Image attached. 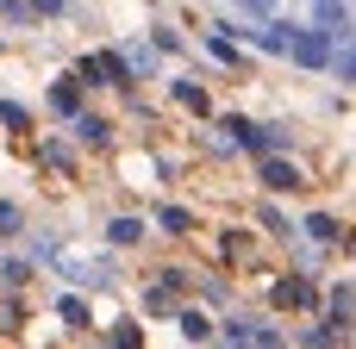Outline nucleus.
Instances as JSON below:
<instances>
[{"label": "nucleus", "mask_w": 356, "mask_h": 349, "mask_svg": "<svg viewBox=\"0 0 356 349\" xmlns=\"http://www.w3.org/2000/svg\"><path fill=\"white\" fill-rule=\"evenodd\" d=\"M257 175H263L269 194H294V187H307V175H300L288 156H257Z\"/></svg>", "instance_id": "obj_2"}, {"label": "nucleus", "mask_w": 356, "mask_h": 349, "mask_svg": "<svg viewBox=\"0 0 356 349\" xmlns=\"http://www.w3.org/2000/svg\"><path fill=\"white\" fill-rule=\"evenodd\" d=\"M19 225H25V212L13 200H0V237H19Z\"/></svg>", "instance_id": "obj_18"}, {"label": "nucleus", "mask_w": 356, "mask_h": 349, "mask_svg": "<svg viewBox=\"0 0 356 349\" xmlns=\"http://www.w3.org/2000/svg\"><path fill=\"white\" fill-rule=\"evenodd\" d=\"M207 50H213V56H219V62H238V44H232V37H225V25H219V31H213V37H207Z\"/></svg>", "instance_id": "obj_16"}, {"label": "nucleus", "mask_w": 356, "mask_h": 349, "mask_svg": "<svg viewBox=\"0 0 356 349\" xmlns=\"http://www.w3.org/2000/svg\"><path fill=\"white\" fill-rule=\"evenodd\" d=\"M69 131H75V144H106V137H113V125H106L100 112H88V106L69 119Z\"/></svg>", "instance_id": "obj_7"}, {"label": "nucleus", "mask_w": 356, "mask_h": 349, "mask_svg": "<svg viewBox=\"0 0 356 349\" xmlns=\"http://www.w3.org/2000/svg\"><path fill=\"white\" fill-rule=\"evenodd\" d=\"M275 306H294V312H307V306H319V287H313L307 275H294V281H282V287H275Z\"/></svg>", "instance_id": "obj_6"}, {"label": "nucleus", "mask_w": 356, "mask_h": 349, "mask_svg": "<svg viewBox=\"0 0 356 349\" xmlns=\"http://www.w3.org/2000/svg\"><path fill=\"white\" fill-rule=\"evenodd\" d=\"M106 343H113V349H144V318H119Z\"/></svg>", "instance_id": "obj_13"}, {"label": "nucleus", "mask_w": 356, "mask_h": 349, "mask_svg": "<svg viewBox=\"0 0 356 349\" xmlns=\"http://www.w3.org/2000/svg\"><path fill=\"white\" fill-rule=\"evenodd\" d=\"M250 349H288V337H282L275 325H257V337H250Z\"/></svg>", "instance_id": "obj_19"}, {"label": "nucleus", "mask_w": 356, "mask_h": 349, "mask_svg": "<svg viewBox=\"0 0 356 349\" xmlns=\"http://www.w3.org/2000/svg\"><path fill=\"white\" fill-rule=\"evenodd\" d=\"M344 331H350V325L319 318V325H307V331H300V343H307V349H344Z\"/></svg>", "instance_id": "obj_8"}, {"label": "nucleus", "mask_w": 356, "mask_h": 349, "mask_svg": "<svg viewBox=\"0 0 356 349\" xmlns=\"http://www.w3.org/2000/svg\"><path fill=\"white\" fill-rule=\"evenodd\" d=\"M56 312H63V325H75V331L88 325V306H81V300H56Z\"/></svg>", "instance_id": "obj_20"}, {"label": "nucleus", "mask_w": 356, "mask_h": 349, "mask_svg": "<svg viewBox=\"0 0 356 349\" xmlns=\"http://www.w3.org/2000/svg\"><path fill=\"white\" fill-rule=\"evenodd\" d=\"M175 100H181L188 112H213V100H207V87H200V81H188V75L175 81Z\"/></svg>", "instance_id": "obj_15"}, {"label": "nucleus", "mask_w": 356, "mask_h": 349, "mask_svg": "<svg viewBox=\"0 0 356 349\" xmlns=\"http://www.w3.org/2000/svg\"><path fill=\"white\" fill-rule=\"evenodd\" d=\"M332 44H338V37L319 31V25H294V31H288V56H294L300 69H325V62H332Z\"/></svg>", "instance_id": "obj_1"}, {"label": "nucleus", "mask_w": 356, "mask_h": 349, "mask_svg": "<svg viewBox=\"0 0 356 349\" xmlns=\"http://www.w3.org/2000/svg\"><path fill=\"white\" fill-rule=\"evenodd\" d=\"M288 31H294V25H263V31H250V37H257V50H269V56H288Z\"/></svg>", "instance_id": "obj_14"}, {"label": "nucleus", "mask_w": 356, "mask_h": 349, "mask_svg": "<svg viewBox=\"0 0 356 349\" xmlns=\"http://www.w3.org/2000/svg\"><path fill=\"white\" fill-rule=\"evenodd\" d=\"M81 100H88V87H81L75 75H63V81H50V112H63V119H75V112H81Z\"/></svg>", "instance_id": "obj_4"}, {"label": "nucleus", "mask_w": 356, "mask_h": 349, "mask_svg": "<svg viewBox=\"0 0 356 349\" xmlns=\"http://www.w3.org/2000/svg\"><path fill=\"white\" fill-rule=\"evenodd\" d=\"M219 131H225V144H238V150H257V125H250V119L225 112V119H219Z\"/></svg>", "instance_id": "obj_9"}, {"label": "nucleus", "mask_w": 356, "mask_h": 349, "mask_svg": "<svg viewBox=\"0 0 356 349\" xmlns=\"http://www.w3.org/2000/svg\"><path fill=\"white\" fill-rule=\"evenodd\" d=\"M257 325H263V318H238V312H232L225 325H213V337H219V349H250Z\"/></svg>", "instance_id": "obj_5"}, {"label": "nucleus", "mask_w": 356, "mask_h": 349, "mask_svg": "<svg viewBox=\"0 0 356 349\" xmlns=\"http://www.w3.org/2000/svg\"><path fill=\"white\" fill-rule=\"evenodd\" d=\"M307 237H313V244H325V250H332V244H344V225H338V219H332V212H313V219H307Z\"/></svg>", "instance_id": "obj_12"}, {"label": "nucleus", "mask_w": 356, "mask_h": 349, "mask_svg": "<svg viewBox=\"0 0 356 349\" xmlns=\"http://www.w3.org/2000/svg\"><path fill=\"white\" fill-rule=\"evenodd\" d=\"M238 6H244V12H257V19H263V12H269V6H275V0H238Z\"/></svg>", "instance_id": "obj_22"}, {"label": "nucleus", "mask_w": 356, "mask_h": 349, "mask_svg": "<svg viewBox=\"0 0 356 349\" xmlns=\"http://www.w3.org/2000/svg\"><path fill=\"white\" fill-rule=\"evenodd\" d=\"M200 300H207V306H225V300H232V293H225V287H219V281H213V275H207V281H200Z\"/></svg>", "instance_id": "obj_21"}, {"label": "nucleus", "mask_w": 356, "mask_h": 349, "mask_svg": "<svg viewBox=\"0 0 356 349\" xmlns=\"http://www.w3.org/2000/svg\"><path fill=\"white\" fill-rule=\"evenodd\" d=\"M156 225H163V231H169V237H188V231H194V212H188V206H175V200H169V206H156Z\"/></svg>", "instance_id": "obj_10"}, {"label": "nucleus", "mask_w": 356, "mask_h": 349, "mask_svg": "<svg viewBox=\"0 0 356 349\" xmlns=\"http://www.w3.org/2000/svg\"><path fill=\"white\" fill-rule=\"evenodd\" d=\"M0 125H13V131H25V125H31V112H25L19 100H0Z\"/></svg>", "instance_id": "obj_17"}, {"label": "nucleus", "mask_w": 356, "mask_h": 349, "mask_svg": "<svg viewBox=\"0 0 356 349\" xmlns=\"http://www.w3.org/2000/svg\"><path fill=\"white\" fill-rule=\"evenodd\" d=\"M144 231H150V225H144V219H131V212H125V219H113V225H106V237H113V244H119V250H131V244H144Z\"/></svg>", "instance_id": "obj_11"}, {"label": "nucleus", "mask_w": 356, "mask_h": 349, "mask_svg": "<svg viewBox=\"0 0 356 349\" xmlns=\"http://www.w3.org/2000/svg\"><path fill=\"white\" fill-rule=\"evenodd\" d=\"M175 331H181V343H213V318H207V312H200V306H188V300H181V306H175Z\"/></svg>", "instance_id": "obj_3"}]
</instances>
